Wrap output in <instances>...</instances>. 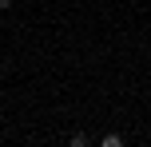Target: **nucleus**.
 <instances>
[{
    "label": "nucleus",
    "instance_id": "nucleus-1",
    "mask_svg": "<svg viewBox=\"0 0 151 147\" xmlns=\"http://www.w3.org/2000/svg\"><path fill=\"white\" fill-rule=\"evenodd\" d=\"M119 143H123V135H115V131H111V135H104V147H119Z\"/></svg>",
    "mask_w": 151,
    "mask_h": 147
},
{
    "label": "nucleus",
    "instance_id": "nucleus-2",
    "mask_svg": "<svg viewBox=\"0 0 151 147\" xmlns=\"http://www.w3.org/2000/svg\"><path fill=\"white\" fill-rule=\"evenodd\" d=\"M0 8H12V0H0Z\"/></svg>",
    "mask_w": 151,
    "mask_h": 147
}]
</instances>
